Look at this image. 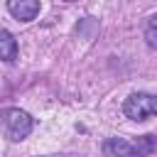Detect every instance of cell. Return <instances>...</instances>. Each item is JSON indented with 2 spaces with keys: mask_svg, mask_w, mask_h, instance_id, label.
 Returning <instances> with one entry per match:
<instances>
[{
  "mask_svg": "<svg viewBox=\"0 0 157 157\" xmlns=\"http://www.w3.org/2000/svg\"><path fill=\"white\" fill-rule=\"evenodd\" d=\"M0 54H2L5 61H15L17 59V42L7 29L0 32Z\"/></svg>",
  "mask_w": 157,
  "mask_h": 157,
  "instance_id": "obj_5",
  "label": "cell"
},
{
  "mask_svg": "<svg viewBox=\"0 0 157 157\" xmlns=\"http://www.w3.org/2000/svg\"><path fill=\"white\" fill-rule=\"evenodd\" d=\"M145 39L152 49H157V15H152L147 20V27H145Z\"/></svg>",
  "mask_w": 157,
  "mask_h": 157,
  "instance_id": "obj_6",
  "label": "cell"
},
{
  "mask_svg": "<svg viewBox=\"0 0 157 157\" xmlns=\"http://www.w3.org/2000/svg\"><path fill=\"white\" fill-rule=\"evenodd\" d=\"M66 2H74V0H66Z\"/></svg>",
  "mask_w": 157,
  "mask_h": 157,
  "instance_id": "obj_8",
  "label": "cell"
},
{
  "mask_svg": "<svg viewBox=\"0 0 157 157\" xmlns=\"http://www.w3.org/2000/svg\"><path fill=\"white\" fill-rule=\"evenodd\" d=\"M2 128L10 140H25L32 132V118L29 113L20 108H5L2 110Z\"/></svg>",
  "mask_w": 157,
  "mask_h": 157,
  "instance_id": "obj_1",
  "label": "cell"
},
{
  "mask_svg": "<svg viewBox=\"0 0 157 157\" xmlns=\"http://www.w3.org/2000/svg\"><path fill=\"white\" fill-rule=\"evenodd\" d=\"M7 10L12 17L29 22L39 15V0H7Z\"/></svg>",
  "mask_w": 157,
  "mask_h": 157,
  "instance_id": "obj_3",
  "label": "cell"
},
{
  "mask_svg": "<svg viewBox=\"0 0 157 157\" xmlns=\"http://www.w3.org/2000/svg\"><path fill=\"white\" fill-rule=\"evenodd\" d=\"M103 152H105V157H137V147H135L132 142L123 140V137H110V140H105Z\"/></svg>",
  "mask_w": 157,
  "mask_h": 157,
  "instance_id": "obj_4",
  "label": "cell"
},
{
  "mask_svg": "<svg viewBox=\"0 0 157 157\" xmlns=\"http://www.w3.org/2000/svg\"><path fill=\"white\" fill-rule=\"evenodd\" d=\"M135 147H137V157H145V155L155 147V142H152V137H150V135H145L142 140H137V142H135Z\"/></svg>",
  "mask_w": 157,
  "mask_h": 157,
  "instance_id": "obj_7",
  "label": "cell"
},
{
  "mask_svg": "<svg viewBox=\"0 0 157 157\" xmlns=\"http://www.w3.org/2000/svg\"><path fill=\"white\" fill-rule=\"evenodd\" d=\"M125 115L130 120H147L152 115H157V96L152 93H132L125 105H123Z\"/></svg>",
  "mask_w": 157,
  "mask_h": 157,
  "instance_id": "obj_2",
  "label": "cell"
}]
</instances>
